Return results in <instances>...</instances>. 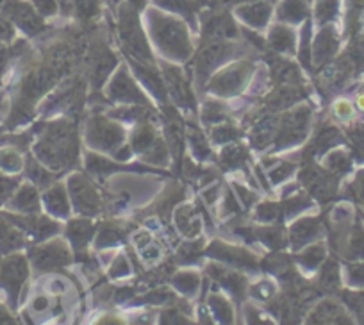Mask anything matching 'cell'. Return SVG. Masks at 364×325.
I'll use <instances>...</instances> for the list:
<instances>
[{"mask_svg":"<svg viewBox=\"0 0 364 325\" xmlns=\"http://www.w3.org/2000/svg\"><path fill=\"white\" fill-rule=\"evenodd\" d=\"M150 27H152V34L163 50H170L171 55L182 59L190 54V41H188L186 29L181 20L164 16L157 11H150Z\"/></svg>","mask_w":364,"mask_h":325,"instance_id":"6da1fadb","label":"cell"},{"mask_svg":"<svg viewBox=\"0 0 364 325\" xmlns=\"http://www.w3.org/2000/svg\"><path fill=\"white\" fill-rule=\"evenodd\" d=\"M120 31L122 40L127 45L131 52H134L139 58H149V47L145 43V38L141 34V27H139L138 15L132 9V6L124 4L120 9Z\"/></svg>","mask_w":364,"mask_h":325,"instance_id":"7a4b0ae2","label":"cell"},{"mask_svg":"<svg viewBox=\"0 0 364 325\" xmlns=\"http://www.w3.org/2000/svg\"><path fill=\"white\" fill-rule=\"evenodd\" d=\"M72 195L73 201L77 202L79 209L86 215H93V213L99 211L100 202L99 197H97L95 190L90 186L84 179L77 177V179L72 181Z\"/></svg>","mask_w":364,"mask_h":325,"instance_id":"3957f363","label":"cell"},{"mask_svg":"<svg viewBox=\"0 0 364 325\" xmlns=\"http://www.w3.org/2000/svg\"><path fill=\"white\" fill-rule=\"evenodd\" d=\"M38 267L43 270H50V268L63 267V265L70 263V250L66 249L65 243H52V245L43 247L38 252Z\"/></svg>","mask_w":364,"mask_h":325,"instance_id":"277c9868","label":"cell"},{"mask_svg":"<svg viewBox=\"0 0 364 325\" xmlns=\"http://www.w3.org/2000/svg\"><path fill=\"white\" fill-rule=\"evenodd\" d=\"M90 138L100 149H111L122 139V131L117 125L99 120L90 127Z\"/></svg>","mask_w":364,"mask_h":325,"instance_id":"5b68a950","label":"cell"},{"mask_svg":"<svg viewBox=\"0 0 364 325\" xmlns=\"http://www.w3.org/2000/svg\"><path fill=\"white\" fill-rule=\"evenodd\" d=\"M245 77H247V70H245V66H240V65L232 66V68L225 70L222 75L216 77L215 82H213V86H215V92L223 93V95L234 93L241 86V82L245 80Z\"/></svg>","mask_w":364,"mask_h":325,"instance_id":"8992f818","label":"cell"},{"mask_svg":"<svg viewBox=\"0 0 364 325\" xmlns=\"http://www.w3.org/2000/svg\"><path fill=\"white\" fill-rule=\"evenodd\" d=\"M269 13H272V8L266 2H255V4L241 6L237 8V15L245 20L247 23L254 27H262L269 18Z\"/></svg>","mask_w":364,"mask_h":325,"instance_id":"52a82bcc","label":"cell"},{"mask_svg":"<svg viewBox=\"0 0 364 325\" xmlns=\"http://www.w3.org/2000/svg\"><path fill=\"white\" fill-rule=\"evenodd\" d=\"M318 233H320V223L313 218H304L293 227V241H295V245L296 243L304 245L314 236H318Z\"/></svg>","mask_w":364,"mask_h":325,"instance_id":"ba28073f","label":"cell"},{"mask_svg":"<svg viewBox=\"0 0 364 325\" xmlns=\"http://www.w3.org/2000/svg\"><path fill=\"white\" fill-rule=\"evenodd\" d=\"M336 50H338V36H336L334 31L328 27V29H323V33H321L320 38L316 40L314 54H316V59H327L331 58Z\"/></svg>","mask_w":364,"mask_h":325,"instance_id":"9c48e42d","label":"cell"},{"mask_svg":"<svg viewBox=\"0 0 364 325\" xmlns=\"http://www.w3.org/2000/svg\"><path fill=\"white\" fill-rule=\"evenodd\" d=\"M111 95L117 97V99H120V100H131V99L139 100L141 99V95L136 92L134 85L131 82V79L127 77V73H120V75L113 80V86H111Z\"/></svg>","mask_w":364,"mask_h":325,"instance_id":"30bf717a","label":"cell"},{"mask_svg":"<svg viewBox=\"0 0 364 325\" xmlns=\"http://www.w3.org/2000/svg\"><path fill=\"white\" fill-rule=\"evenodd\" d=\"M307 15L306 0H284L281 6V20L288 22H299Z\"/></svg>","mask_w":364,"mask_h":325,"instance_id":"8fae6325","label":"cell"},{"mask_svg":"<svg viewBox=\"0 0 364 325\" xmlns=\"http://www.w3.org/2000/svg\"><path fill=\"white\" fill-rule=\"evenodd\" d=\"M313 316H314V320H318V318H320L321 321H345V320H341V318H346V314L343 313V309L339 307V304L327 300V302H321L320 306L316 307V311H314Z\"/></svg>","mask_w":364,"mask_h":325,"instance_id":"7c38bea8","label":"cell"},{"mask_svg":"<svg viewBox=\"0 0 364 325\" xmlns=\"http://www.w3.org/2000/svg\"><path fill=\"white\" fill-rule=\"evenodd\" d=\"M293 43H295V36L289 29L279 26L272 31V45L277 50H291Z\"/></svg>","mask_w":364,"mask_h":325,"instance_id":"4fadbf2b","label":"cell"},{"mask_svg":"<svg viewBox=\"0 0 364 325\" xmlns=\"http://www.w3.org/2000/svg\"><path fill=\"white\" fill-rule=\"evenodd\" d=\"M350 252L352 260H364V227H355L350 238Z\"/></svg>","mask_w":364,"mask_h":325,"instance_id":"5bb4252c","label":"cell"},{"mask_svg":"<svg viewBox=\"0 0 364 325\" xmlns=\"http://www.w3.org/2000/svg\"><path fill=\"white\" fill-rule=\"evenodd\" d=\"M91 236V225L90 222H73L70 225V238L75 245H84L86 243L87 238Z\"/></svg>","mask_w":364,"mask_h":325,"instance_id":"9a60e30c","label":"cell"},{"mask_svg":"<svg viewBox=\"0 0 364 325\" xmlns=\"http://www.w3.org/2000/svg\"><path fill=\"white\" fill-rule=\"evenodd\" d=\"M178 216V225L184 234H195L198 229V220L191 213V208H184L177 213Z\"/></svg>","mask_w":364,"mask_h":325,"instance_id":"2e32d148","label":"cell"},{"mask_svg":"<svg viewBox=\"0 0 364 325\" xmlns=\"http://www.w3.org/2000/svg\"><path fill=\"white\" fill-rule=\"evenodd\" d=\"M48 202H50V209L55 213H61V215H66L68 213V198H66V193L63 188H55L48 193Z\"/></svg>","mask_w":364,"mask_h":325,"instance_id":"e0dca14e","label":"cell"},{"mask_svg":"<svg viewBox=\"0 0 364 325\" xmlns=\"http://www.w3.org/2000/svg\"><path fill=\"white\" fill-rule=\"evenodd\" d=\"M338 11V0H320L316 6V18L320 22H327Z\"/></svg>","mask_w":364,"mask_h":325,"instance_id":"ac0fdd59","label":"cell"},{"mask_svg":"<svg viewBox=\"0 0 364 325\" xmlns=\"http://www.w3.org/2000/svg\"><path fill=\"white\" fill-rule=\"evenodd\" d=\"M350 166V157L346 156L343 150H338V152H332L328 156V169L332 172H345Z\"/></svg>","mask_w":364,"mask_h":325,"instance_id":"d6986e66","label":"cell"},{"mask_svg":"<svg viewBox=\"0 0 364 325\" xmlns=\"http://www.w3.org/2000/svg\"><path fill=\"white\" fill-rule=\"evenodd\" d=\"M350 282L364 288V263L357 265V267H353L352 270H350Z\"/></svg>","mask_w":364,"mask_h":325,"instance_id":"ffe728a7","label":"cell"},{"mask_svg":"<svg viewBox=\"0 0 364 325\" xmlns=\"http://www.w3.org/2000/svg\"><path fill=\"white\" fill-rule=\"evenodd\" d=\"M334 111L339 118H343V120L352 117V106H350L348 100H338L334 106Z\"/></svg>","mask_w":364,"mask_h":325,"instance_id":"44dd1931","label":"cell"},{"mask_svg":"<svg viewBox=\"0 0 364 325\" xmlns=\"http://www.w3.org/2000/svg\"><path fill=\"white\" fill-rule=\"evenodd\" d=\"M352 139L355 143V146L364 152V125H357L352 131Z\"/></svg>","mask_w":364,"mask_h":325,"instance_id":"7402d4cb","label":"cell"},{"mask_svg":"<svg viewBox=\"0 0 364 325\" xmlns=\"http://www.w3.org/2000/svg\"><path fill=\"white\" fill-rule=\"evenodd\" d=\"M353 188H355L357 198H359V201L364 204V172L359 174V177H357V181H355V184H353Z\"/></svg>","mask_w":364,"mask_h":325,"instance_id":"603a6c76","label":"cell"},{"mask_svg":"<svg viewBox=\"0 0 364 325\" xmlns=\"http://www.w3.org/2000/svg\"><path fill=\"white\" fill-rule=\"evenodd\" d=\"M355 102H357V107H359L360 111H364V93H359V95H357Z\"/></svg>","mask_w":364,"mask_h":325,"instance_id":"cb8c5ba5","label":"cell"}]
</instances>
